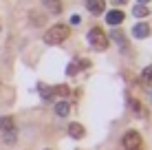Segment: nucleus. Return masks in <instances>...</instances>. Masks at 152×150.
<instances>
[{"label": "nucleus", "mask_w": 152, "mask_h": 150, "mask_svg": "<svg viewBox=\"0 0 152 150\" xmlns=\"http://www.w3.org/2000/svg\"><path fill=\"white\" fill-rule=\"evenodd\" d=\"M69 35H71V29L66 27V24H55V27H51L49 31L44 33V42L46 44H62L64 40H69Z\"/></svg>", "instance_id": "obj_1"}, {"label": "nucleus", "mask_w": 152, "mask_h": 150, "mask_svg": "<svg viewBox=\"0 0 152 150\" xmlns=\"http://www.w3.org/2000/svg\"><path fill=\"white\" fill-rule=\"evenodd\" d=\"M88 44L93 46V49H97V51H104L108 46V35L104 33V29H99V27H93L91 31H88Z\"/></svg>", "instance_id": "obj_2"}, {"label": "nucleus", "mask_w": 152, "mask_h": 150, "mask_svg": "<svg viewBox=\"0 0 152 150\" xmlns=\"http://www.w3.org/2000/svg\"><path fill=\"white\" fill-rule=\"evenodd\" d=\"M121 143H124L126 150H143V139H141V135L134 132V130L126 132L124 139H121Z\"/></svg>", "instance_id": "obj_3"}, {"label": "nucleus", "mask_w": 152, "mask_h": 150, "mask_svg": "<svg viewBox=\"0 0 152 150\" xmlns=\"http://www.w3.org/2000/svg\"><path fill=\"white\" fill-rule=\"evenodd\" d=\"M86 9L93 15H99V13H104V9H106V2H104V0H86Z\"/></svg>", "instance_id": "obj_4"}, {"label": "nucleus", "mask_w": 152, "mask_h": 150, "mask_svg": "<svg viewBox=\"0 0 152 150\" xmlns=\"http://www.w3.org/2000/svg\"><path fill=\"white\" fill-rule=\"evenodd\" d=\"M106 22L113 24V27H117V24L124 22V11H119V9H113V11L106 13Z\"/></svg>", "instance_id": "obj_5"}, {"label": "nucleus", "mask_w": 152, "mask_h": 150, "mask_svg": "<svg viewBox=\"0 0 152 150\" xmlns=\"http://www.w3.org/2000/svg\"><path fill=\"white\" fill-rule=\"evenodd\" d=\"M0 128H2V132H13L15 130V119L9 115L0 117Z\"/></svg>", "instance_id": "obj_6"}, {"label": "nucleus", "mask_w": 152, "mask_h": 150, "mask_svg": "<svg viewBox=\"0 0 152 150\" xmlns=\"http://www.w3.org/2000/svg\"><path fill=\"white\" fill-rule=\"evenodd\" d=\"M132 35L134 38H148L150 35V27L145 22H139V24H134V29H132Z\"/></svg>", "instance_id": "obj_7"}, {"label": "nucleus", "mask_w": 152, "mask_h": 150, "mask_svg": "<svg viewBox=\"0 0 152 150\" xmlns=\"http://www.w3.org/2000/svg\"><path fill=\"white\" fill-rule=\"evenodd\" d=\"M69 135H71L73 139H84L86 130H84L82 124H71V126H69Z\"/></svg>", "instance_id": "obj_8"}, {"label": "nucleus", "mask_w": 152, "mask_h": 150, "mask_svg": "<svg viewBox=\"0 0 152 150\" xmlns=\"http://www.w3.org/2000/svg\"><path fill=\"white\" fill-rule=\"evenodd\" d=\"M42 4L53 13H62V0H42Z\"/></svg>", "instance_id": "obj_9"}, {"label": "nucleus", "mask_w": 152, "mask_h": 150, "mask_svg": "<svg viewBox=\"0 0 152 150\" xmlns=\"http://www.w3.org/2000/svg\"><path fill=\"white\" fill-rule=\"evenodd\" d=\"M69 113H71V104L69 102H57L55 104V115L57 117H66Z\"/></svg>", "instance_id": "obj_10"}, {"label": "nucleus", "mask_w": 152, "mask_h": 150, "mask_svg": "<svg viewBox=\"0 0 152 150\" xmlns=\"http://www.w3.org/2000/svg\"><path fill=\"white\" fill-rule=\"evenodd\" d=\"M29 18H31V22H33L35 27H42V24L46 22L44 15H42V13H35V11H31V13H29Z\"/></svg>", "instance_id": "obj_11"}, {"label": "nucleus", "mask_w": 152, "mask_h": 150, "mask_svg": "<svg viewBox=\"0 0 152 150\" xmlns=\"http://www.w3.org/2000/svg\"><path fill=\"white\" fill-rule=\"evenodd\" d=\"M132 13L137 15V18H145V15H148L150 11H148V7H145V4H137V7L132 9Z\"/></svg>", "instance_id": "obj_12"}, {"label": "nucleus", "mask_w": 152, "mask_h": 150, "mask_svg": "<svg viewBox=\"0 0 152 150\" xmlns=\"http://www.w3.org/2000/svg\"><path fill=\"white\" fill-rule=\"evenodd\" d=\"M38 91H40V95L44 97V100H51V95H53V89H49V86H44V84H38Z\"/></svg>", "instance_id": "obj_13"}, {"label": "nucleus", "mask_w": 152, "mask_h": 150, "mask_svg": "<svg viewBox=\"0 0 152 150\" xmlns=\"http://www.w3.org/2000/svg\"><path fill=\"white\" fill-rule=\"evenodd\" d=\"M53 93H55V95H62V97H66V95L71 93V89H69L66 84H60V86H53Z\"/></svg>", "instance_id": "obj_14"}, {"label": "nucleus", "mask_w": 152, "mask_h": 150, "mask_svg": "<svg viewBox=\"0 0 152 150\" xmlns=\"http://www.w3.org/2000/svg\"><path fill=\"white\" fill-rule=\"evenodd\" d=\"M77 71H80V62H71V64L66 66V75H75Z\"/></svg>", "instance_id": "obj_15"}, {"label": "nucleus", "mask_w": 152, "mask_h": 150, "mask_svg": "<svg viewBox=\"0 0 152 150\" xmlns=\"http://www.w3.org/2000/svg\"><path fill=\"white\" fill-rule=\"evenodd\" d=\"M141 77H143V80H152V64L148 66V69H143V73H141Z\"/></svg>", "instance_id": "obj_16"}, {"label": "nucleus", "mask_w": 152, "mask_h": 150, "mask_svg": "<svg viewBox=\"0 0 152 150\" xmlns=\"http://www.w3.org/2000/svg\"><path fill=\"white\" fill-rule=\"evenodd\" d=\"M71 24H80V15H73V18H71Z\"/></svg>", "instance_id": "obj_17"}, {"label": "nucleus", "mask_w": 152, "mask_h": 150, "mask_svg": "<svg viewBox=\"0 0 152 150\" xmlns=\"http://www.w3.org/2000/svg\"><path fill=\"white\" fill-rule=\"evenodd\" d=\"M132 108H134V110L139 113V110H141V104H139V102H132Z\"/></svg>", "instance_id": "obj_18"}, {"label": "nucleus", "mask_w": 152, "mask_h": 150, "mask_svg": "<svg viewBox=\"0 0 152 150\" xmlns=\"http://www.w3.org/2000/svg\"><path fill=\"white\" fill-rule=\"evenodd\" d=\"M124 2H128V0H115V4H124Z\"/></svg>", "instance_id": "obj_19"}, {"label": "nucleus", "mask_w": 152, "mask_h": 150, "mask_svg": "<svg viewBox=\"0 0 152 150\" xmlns=\"http://www.w3.org/2000/svg\"><path fill=\"white\" fill-rule=\"evenodd\" d=\"M145 2H148V0H139V4H145Z\"/></svg>", "instance_id": "obj_20"}, {"label": "nucleus", "mask_w": 152, "mask_h": 150, "mask_svg": "<svg viewBox=\"0 0 152 150\" xmlns=\"http://www.w3.org/2000/svg\"><path fill=\"white\" fill-rule=\"evenodd\" d=\"M46 150H49V148H46Z\"/></svg>", "instance_id": "obj_21"}]
</instances>
